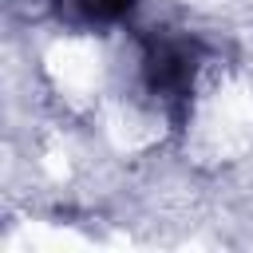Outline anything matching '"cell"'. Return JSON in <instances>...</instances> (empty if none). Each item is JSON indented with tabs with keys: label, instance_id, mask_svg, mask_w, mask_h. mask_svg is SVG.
<instances>
[{
	"label": "cell",
	"instance_id": "cell-1",
	"mask_svg": "<svg viewBox=\"0 0 253 253\" xmlns=\"http://www.w3.org/2000/svg\"><path fill=\"white\" fill-rule=\"evenodd\" d=\"M194 71H198V43L178 40V36H154V40L146 43L142 75H146V87H150L162 103L182 107V103L190 99Z\"/></svg>",
	"mask_w": 253,
	"mask_h": 253
},
{
	"label": "cell",
	"instance_id": "cell-2",
	"mask_svg": "<svg viewBox=\"0 0 253 253\" xmlns=\"http://www.w3.org/2000/svg\"><path fill=\"white\" fill-rule=\"evenodd\" d=\"M59 8H67L79 24H115L134 8V0H59Z\"/></svg>",
	"mask_w": 253,
	"mask_h": 253
}]
</instances>
